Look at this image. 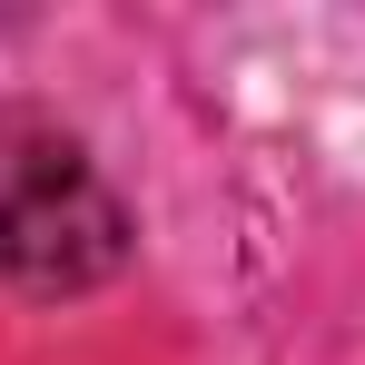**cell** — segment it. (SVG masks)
Wrapping results in <instances>:
<instances>
[{
	"mask_svg": "<svg viewBox=\"0 0 365 365\" xmlns=\"http://www.w3.org/2000/svg\"><path fill=\"white\" fill-rule=\"evenodd\" d=\"M128 267V207L89 148L40 109H0V287L89 297Z\"/></svg>",
	"mask_w": 365,
	"mask_h": 365,
	"instance_id": "6da1fadb",
	"label": "cell"
}]
</instances>
